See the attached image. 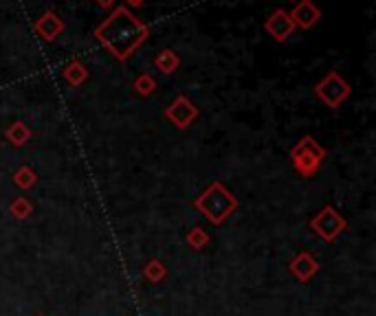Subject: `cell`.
I'll return each instance as SVG.
<instances>
[{
    "mask_svg": "<svg viewBox=\"0 0 376 316\" xmlns=\"http://www.w3.org/2000/svg\"><path fill=\"white\" fill-rule=\"evenodd\" d=\"M147 36L150 29L128 7L113 9V14L95 29V38L99 40V44L119 62L130 60L137 48L147 40Z\"/></svg>",
    "mask_w": 376,
    "mask_h": 316,
    "instance_id": "1",
    "label": "cell"
},
{
    "mask_svg": "<svg viewBox=\"0 0 376 316\" xmlns=\"http://www.w3.org/2000/svg\"><path fill=\"white\" fill-rule=\"evenodd\" d=\"M194 206L209 222L222 224L238 209V200L222 182H212L209 187L194 200Z\"/></svg>",
    "mask_w": 376,
    "mask_h": 316,
    "instance_id": "2",
    "label": "cell"
},
{
    "mask_svg": "<svg viewBox=\"0 0 376 316\" xmlns=\"http://www.w3.org/2000/svg\"><path fill=\"white\" fill-rule=\"evenodd\" d=\"M323 158H325V149L313 137L299 139L297 145L291 149V161H293L297 174L304 178H313L319 172Z\"/></svg>",
    "mask_w": 376,
    "mask_h": 316,
    "instance_id": "3",
    "label": "cell"
},
{
    "mask_svg": "<svg viewBox=\"0 0 376 316\" xmlns=\"http://www.w3.org/2000/svg\"><path fill=\"white\" fill-rule=\"evenodd\" d=\"M350 93H352V88H350V84L337 70H330L315 86V97L319 101H323V105H328V108H333V110L339 108V105L350 97Z\"/></svg>",
    "mask_w": 376,
    "mask_h": 316,
    "instance_id": "4",
    "label": "cell"
},
{
    "mask_svg": "<svg viewBox=\"0 0 376 316\" xmlns=\"http://www.w3.org/2000/svg\"><path fill=\"white\" fill-rule=\"evenodd\" d=\"M310 228L315 231V235H319L321 240L333 242L335 237L345 228V220L337 214L335 206H323L319 214L310 220Z\"/></svg>",
    "mask_w": 376,
    "mask_h": 316,
    "instance_id": "5",
    "label": "cell"
},
{
    "mask_svg": "<svg viewBox=\"0 0 376 316\" xmlns=\"http://www.w3.org/2000/svg\"><path fill=\"white\" fill-rule=\"evenodd\" d=\"M198 108H196V103L185 97V95H179L177 99H174L167 108H165V119L169 123H174L179 130H185L189 127L196 119H198Z\"/></svg>",
    "mask_w": 376,
    "mask_h": 316,
    "instance_id": "6",
    "label": "cell"
},
{
    "mask_svg": "<svg viewBox=\"0 0 376 316\" xmlns=\"http://www.w3.org/2000/svg\"><path fill=\"white\" fill-rule=\"evenodd\" d=\"M264 31L275 40V42H286L293 31H295V24L288 16L286 9H275L266 20H264Z\"/></svg>",
    "mask_w": 376,
    "mask_h": 316,
    "instance_id": "7",
    "label": "cell"
},
{
    "mask_svg": "<svg viewBox=\"0 0 376 316\" xmlns=\"http://www.w3.org/2000/svg\"><path fill=\"white\" fill-rule=\"evenodd\" d=\"M64 29H66L64 20H62L53 9L44 11V14L33 22V31H36V36H38L40 40H44V42H53V40H58V38L64 33Z\"/></svg>",
    "mask_w": 376,
    "mask_h": 316,
    "instance_id": "8",
    "label": "cell"
},
{
    "mask_svg": "<svg viewBox=\"0 0 376 316\" xmlns=\"http://www.w3.org/2000/svg\"><path fill=\"white\" fill-rule=\"evenodd\" d=\"M288 16H291L293 24H295V29L308 31L319 22L321 11H319V7L313 3V0H297V5L293 7V11Z\"/></svg>",
    "mask_w": 376,
    "mask_h": 316,
    "instance_id": "9",
    "label": "cell"
},
{
    "mask_svg": "<svg viewBox=\"0 0 376 316\" xmlns=\"http://www.w3.org/2000/svg\"><path fill=\"white\" fill-rule=\"evenodd\" d=\"M319 270V263L310 253H299L293 261H291V273L299 279V281H308L315 273Z\"/></svg>",
    "mask_w": 376,
    "mask_h": 316,
    "instance_id": "10",
    "label": "cell"
},
{
    "mask_svg": "<svg viewBox=\"0 0 376 316\" xmlns=\"http://www.w3.org/2000/svg\"><path fill=\"white\" fill-rule=\"evenodd\" d=\"M62 77H64V82L73 88H80L86 79H88V68L84 62L80 60H70L64 68H62Z\"/></svg>",
    "mask_w": 376,
    "mask_h": 316,
    "instance_id": "11",
    "label": "cell"
},
{
    "mask_svg": "<svg viewBox=\"0 0 376 316\" xmlns=\"http://www.w3.org/2000/svg\"><path fill=\"white\" fill-rule=\"evenodd\" d=\"M33 137V132L29 130V125L24 123V121H14L7 130H5V139L16 145V147H22V145H27Z\"/></svg>",
    "mask_w": 376,
    "mask_h": 316,
    "instance_id": "12",
    "label": "cell"
},
{
    "mask_svg": "<svg viewBox=\"0 0 376 316\" xmlns=\"http://www.w3.org/2000/svg\"><path fill=\"white\" fill-rule=\"evenodd\" d=\"M179 64H181V58L177 56V51L174 48H163L155 58V66L161 75H174L179 68Z\"/></svg>",
    "mask_w": 376,
    "mask_h": 316,
    "instance_id": "13",
    "label": "cell"
},
{
    "mask_svg": "<svg viewBox=\"0 0 376 316\" xmlns=\"http://www.w3.org/2000/svg\"><path fill=\"white\" fill-rule=\"evenodd\" d=\"M14 182H16V187H20V189H31L33 184L38 182V174L31 169V167H27V165H22V167H18L16 169V174H14Z\"/></svg>",
    "mask_w": 376,
    "mask_h": 316,
    "instance_id": "14",
    "label": "cell"
},
{
    "mask_svg": "<svg viewBox=\"0 0 376 316\" xmlns=\"http://www.w3.org/2000/svg\"><path fill=\"white\" fill-rule=\"evenodd\" d=\"M132 88L137 90V95L150 97V95L157 90V79L150 75V73H141V75H137V79L132 82Z\"/></svg>",
    "mask_w": 376,
    "mask_h": 316,
    "instance_id": "15",
    "label": "cell"
},
{
    "mask_svg": "<svg viewBox=\"0 0 376 316\" xmlns=\"http://www.w3.org/2000/svg\"><path fill=\"white\" fill-rule=\"evenodd\" d=\"M143 275L147 281H152V283H161L167 275V268H165V263H161L159 259H150L145 263V268H143Z\"/></svg>",
    "mask_w": 376,
    "mask_h": 316,
    "instance_id": "16",
    "label": "cell"
},
{
    "mask_svg": "<svg viewBox=\"0 0 376 316\" xmlns=\"http://www.w3.org/2000/svg\"><path fill=\"white\" fill-rule=\"evenodd\" d=\"M9 211H11V216L16 218V220H27L29 216H31V211H33V204L27 200V198H16L14 202H11V206H9Z\"/></svg>",
    "mask_w": 376,
    "mask_h": 316,
    "instance_id": "17",
    "label": "cell"
},
{
    "mask_svg": "<svg viewBox=\"0 0 376 316\" xmlns=\"http://www.w3.org/2000/svg\"><path fill=\"white\" fill-rule=\"evenodd\" d=\"M187 244L192 246V248H203V246H207L209 244V235L200 228V226H196V228H192L189 233H187Z\"/></svg>",
    "mask_w": 376,
    "mask_h": 316,
    "instance_id": "18",
    "label": "cell"
},
{
    "mask_svg": "<svg viewBox=\"0 0 376 316\" xmlns=\"http://www.w3.org/2000/svg\"><path fill=\"white\" fill-rule=\"evenodd\" d=\"M95 3L102 7V9H113V5L117 3V0H95Z\"/></svg>",
    "mask_w": 376,
    "mask_h": 316,
    "instance_id": "19",
    "label": "cell"
},
{
    "mask_svg": "<svg viewBox=\"0 0 376 316\" xmlns=\"http://www.w3.org/2000/svg\"><path fill=\"white\" fill-rule=\"evenodd\" d=\"M125 3H128L130 7H141V5L145 3V0H125Z\"/></svg>",
    "mask_w": 376,
    "mask_h": 316,
    "instance_id": "20",
    "label": "cell"
},
{
    "mask_svg": "<svg viewBox=\"0 0 376 316\" xmlns=\"http://www.w3.org/2000/svg\"><path fill=\"white\" fill-rule=\"evenodd\" d=\"M38 316H46V314H38Z\"/></svg>",
    "mask_w": 376,
    "mask_h": 316,
    "instance_id": "21",
    "label": "cell"
},
{
    "mask_svg": "<svg viewBox=\"0 0 376 316\" xmlns=\"http://www.w3.org/2000/svg\"><path fill=\"white\" fill-rule=\"evenodd\" d=\"M291 3H295V0H291Z\"/></svg>",
    "mask_w": 376,
    "mask_h": 316,
    "instance_id": "22",
    "label": "cell"
}]
</instances>
